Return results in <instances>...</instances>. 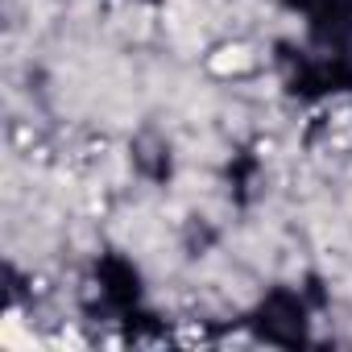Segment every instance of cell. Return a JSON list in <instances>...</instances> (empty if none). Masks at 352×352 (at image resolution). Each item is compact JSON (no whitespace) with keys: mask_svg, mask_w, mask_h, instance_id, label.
Instances as JSON below:
<instances>
[{"mask_svg":"<svg viewBox=\"0 0 352 352\" xmlns=\"http://www.w3.org/2000/svg\"><path fill=\"white\" fill-rule=\"evenodd\" d=\"M133 162L141 166V174H149L153 183L170 179V149H166V141L153 137V133H145V137L133 141Z\"/></svg>","mask_w":352,"mask_h":352,"instance_id":"obj_5","label":"cell"},{"mask_svg":"<svg viewBox=\"0 0 352 352\" xmlns=\"http://www.w3.org/2000/svg\"><path fill=\"white\" fill-rule=\"evenodd\" d=\"M96 278H100V294L112 311H133L137 307V294H141V282H137V270L124 261V257H104L96 265Z\"/></svg>","mask_w":352,"mask_h":352,"instance_id":"obj_4","label":"cell"},{"mask_svg":"<svg viewBox=\"0 0 352 352\" xmlns=\"http://www.w3.org/2000/svg\"><path fill=\"white\" fill-rule=\"evenodd\" d=\"M253 331L270 344H282V348H298L307 340V307L294 290L278 286L261 298V307L253 311Z\"/></svg>","mask_w":352,"mask_h":352,"instance_id":"obj_2","label":"cell"},{"mask_svg":"<svg viewBox=\"0 0 352 352\" xmlns=\"http://www.w3.org/2000/svg\"><path fill=\"white\" fill-rule=\"evenodd\" d=\"M286 5H290V9H311L315 0H286Z\"/></svg>","mask_w":352,"mask_h":352,"instance_id":"obj_6","label":"cell"},{"mask_svg":"<svg viewBox=\"0 0 352 352\" xmlns=\"http://www.w3.org/2000/svg\"><path fill=\"white\" fill-rule=\"evenodd\" d=\"M311 13V42L319 50L352 54V0H315Z\"/></svg>","mask_w":352,"mask_h":352,"instance_id":"obj_3","label":"cell"},{"mask_svg":"<svg viewBox=\"0 0 352 352\" xmlns=\"http://www.w3.org/2000/svg\"><path fill=\"white\" fill-rule=\"evenodd\" d=\"M286 87L294 96H323V91H348L352 87V54L319 50V54H294L290 46L278 50Z\"/></svg>","mask_w":352,"mask_h":352,"instance_id":"obj_1","label":"cell"}]
</instances>
